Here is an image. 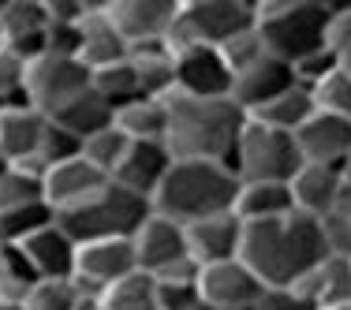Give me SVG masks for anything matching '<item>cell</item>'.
Wrapping results in <instances>:
<instances>
[{"mask_svg":"<svg viewBox=\"0 0 351 310\" xmlns=\"http://www.w3.org/2000/svg\"><path fill=\"white\" fill-rule=\"evenodd\" d=\"M332 250L325 243L322 221L306 217L299 209L273 221L243 224V247L239 262L247 265L265 288H291L303 273H311L317 262H325Z\"/></svg>","mask_w":351,"mask_h":310,"instance_id":"6da1fadb","label":"cell"},{"mask_svg":"<svg viewBox=\"0 0 351 310\" xmlns=\"http://www.w3.org/2000/svg\"><path fill=\"white\" fill-rule=\"evenodd\" d=\"M169 102V139L176 161H228L239 146L247 112L232 97H191L176 90Z\"/></svg>","mask_w":351,"mask_h":310,"instance_id":"7a4b0ae2","label":"cell"},{"mask_svg":"<svg viewBox=\"0 0 351 310\" xmlns=\"http://www.w3.org/2000/svg\"><path fill=\"white\" fill-rule=\"evenodd\" d=\"M239 187L243 180L228 161H176L161 191L154 195V213L187 228L206 217L236 213Z\"/></svg>","mask_w":351,"mask_h":310,"instance_id":"3957f363","label":"cell"},{"mask_svg":"<svg viewBox=\"0 0 351 310\" xmlns=\"http://www.w3.org/2000/svg\"><path fill=\"white\" fill-rule=\"evenodd\" d=\"M325 30H329V0H258V34L269 56L291 68L317 49H329Z\"/></svg>","mask_w":351,"mask_h":310,"instance_id":"277c9868","label":"cell"},{"mask_svg":"<svg viewBox=\"0 0 351 310\" xmlns=\"http://www.w3.org/2000/svg\"><path fill=\"white\" fill-rule=\"evenodd\" d=\"M154 213L149 198L135 195V191L120 187L108 180L90 202H82L71 213H60V228L68 232L75 243H94V239H131Z\"/></svg>","mask_w":351,"mask_h":310,"instance_id":"5b68a950","label":"cell"},{"mask_svg":"<svg viewBox=\"0 0 351 310\" xmlns=\"http://www.w3.org/2000/svg\"><path fill=\"white\" fill-rule=\"evenodd\" d=\"M232 169L243 183H291V176L303 169V154L295 146V135L247 116L239 146L232 154Z\"/></svg>","mask_w":351,"mask_h":310,"instance_id":"8992f818","label":"cell"},{"mask_svg":"<svg viewBox=\"0 0 351 310\" xmlns=\"http://www.w3.org/2000/svg\"><path fill=\"white\" fill-rule=\"evenodd\" d=\"M258 27V0H180V19L169 45L180 53L187 45L221 49L243 30Z\"/></svg>","mask_w":351,"mask_h":310,"instance_id":"52a82bcc","label":"cell"},{"mask_svg":"<svg viewBox=\"0 0 351 310\" xmlns=\"http://www.w3.org/2000/svg\"><path fill=\"white\" fill-rule=\"evenodd\" d=\"M90 86H94V71L79 56H38L27 64V102L49 120L60 116Z\"/></svg>","mask_w":351,"mask_h":310,"instance_id":"ba28073f","label":"cell"},{"mask_svg":"<svg viewBox=\"0 0 351 310\" xmlns=\"http://www.w3.org/2000/svg\"><path fill=\"white\" fill-rule=\"evenodd\" d=\"M135 243L131 239H94L79 243V262H75V284H79L82 299L90 307H101V296L108 284H116L120 276L135 273Z\"/></svg>","mask_w":351,"mask_h":310,"instance_id":"9c48e42d","label":"cell"},{"mask_svg":"<svg viewBox=\"0 0 351 310\" xmlns=\"http://www.w3.org/2000/svg\"><path fill=\"white\" fill-rule=\"evenodd\" d=\"M236 75L228 71L221 49L187 45L176 53V90L191 97H232Z\"/></svg>","mask_w":351,"mask_h":310,"instance_id":"30bf717a","label":"cell"},{"mask_svg":"<svg viewBox=\"0 0 351 310\" xmlns=\"http://www.w3.org/2000/svg\"><path fill=\"white\" fill-rule=\"evenodd\" d=\"M108 15L135 49L146 41H169L180 19V0H108Z\"/></svg>","mask_w":351,"mask_h":310,"instance_id":"8fae6325","label":"cell"},{"mask_svg":"<svg viewBox=\"0 0 351 310\" xmlns=\"http://www.w3.org/2000/svg\"><path fill=\"white\" fill-rule=\"evenodd\" d=\"M198 291L202 303L217 310H254L262 299L265 284L247 270L243 262H221V265H202L198 273Z\"/></svg>","mask_w":351,"mask_h":310,"instance_id":"7c38bea8","label":"cell"},{"mask_svg":"<svg viewBox=\"0 0 351 310\" xmlns=\"http://www.w3.org/2000/svg\"><path fill=\"white\" fill-rule=\"evenodd\" d=\"M135 243V258H138V270L149 276H161L165 270L187 262L191 247H187V228L183 224L169 221L161 213H149V221L131 236Z\"/></svg>","mask_w":351,"mask_h":310,"instance_id":"4fadbf2b","label":"cell"},{"mask_svg":"<svg viewBox=\"0 0 351 310\" xmlns=\"http://www.w3.org/2000/svg\"><path fill=\"white\" fill-rule=\"evenodd\" d=\"M45 27L49 19L41 0H4L0 8V45L27 64L45 56Z\"/></svg>","mask_w":351,"mask_h":310,"instance_id":"5bb4252c","label":"cell"},{"mask_svg":"<svg viewBox=\"0 0 351 310\" xmlns=\"http://www.w3.org/2000/svg\"><path fill=\"white\" fill-rule=\"evenodd\" d=\"M295 68L277 60V56H262L254 68H247L243 75H236L232 82V102L243 108L247 116H258L269 102H277L280 94H288L295 86Z\"/></svg>","mask_w":351,"mask_h":310,"instance_id":"9a60e30c","label":"cell"},{"mask_svg":"<svg viewBox=\"0 0 351 310\" xmlns=\"http://www.w3.org/2000/svg\"><path fill=\"white\" fill-rule=\"evenodd\" d=\"M295 146L303 154V165H332V169H340L351 154V120L314 112L295 131Z\"/></svg>","mask_w":351,"mask_h":310,"instance_id":"2e32d148","label":"cell"},{"mask_svg":"<svg viewBox=\"0 0 351 310\" xmlns=\"http://www.w3.org/2000/svg\"><path fill=\"white\" fill-rule=\"evenodd\" d=\"M105 183H108V176L97 172L86 157H75V161H64L45 172V202L56 209V217L71 213L82 202H90Z\"/></svg>","mask_w":351,"mask_h":310,"instance_id":"e0dca14e","label":"cell"},{"mask_svg":"<svg viewBox=\"0 0 351 310\" xmlns=\"http://www.w3.org/2000/svg\"><path fill=\"white\" fill-rule=\"evenodd\" d=\"M45 123H49V116H41L34 105L0 108V157L12 161V165L34 169L38 150H41V135H45Z\"/></svg>","mask_w":351,"mask_h":310,"instance_id":"ac0fdd59","label":"cell"},{"mask_svg":"<svg viewBox=\"0 0 351 310\" xmlns=\"http://www.w3.org/2000/svg\"><path fill=\"white\" fill-rule=\"evenodd\" d=\"M128 56H131V45L120 34V27L112 23V15H108V0H94L86 23H82L79 60L90 71H101V68H112V64L128 60Z\"/></svg>","mask_w":351,"mask_h":310,"instance_id":"d6986e66","label":"cell"},{"mask_svg":"<svg viewBox=\"0 0 351 310\" xmlns=\"http://www.w3.org/2000/svg\"><path fill=\"white\" fill-rule=\"evenodd\" d=\"M187 247L198 265L236 262L239 247H243V221L236 213H221V217H206L198 224H187Z\"/></svg>","mask_w":351,"mask_h":310,"instance_id":"ffe728a7","label":"cell"},{"mask_svg":"<svg viewBox=\"0 0 351 310\" xmlns=\"http://www.w3.org/2000/svg\"><path fill=\"white\" fill-rule=\"evenodd\" d=\"M172 165H176V157L165 142H131L128 157H123L120 172L112 180L120 187H128V191H135V195L154 202V195L161 191L165 176L172 172Z\"/></svg>","mask_w":351,"mask_h":310,"instance_id":"44dd1931","label":"cell"},{"mask_svg":"<svg viewBox=\"0 0 351 310\" xmlns=\"http://www.w3.org/2000/svg\"><path fill=\"white\" fill-rule=\"evenodd\" d=\"M291 288H295V296H303L314 310L351 303V258L348 254H329L325 262H317L311 273L299 276Z\"/></svg>","mask_w":351,"mask_h":310,"instance_id":"7402d4cb","label":"cell"},{"mask_svg":"<svg viewBox=\"0 0 351 310\" xmlns=\"http://www.w3.org/2000/svg\"><path fill=\"white\" fill-rule=\"evenodd\" d=\"M27 250L30 265L38 270L41 281H71L75 276V262H79V243L60 228V221L49 224L45 232H38L34 239L19 243Z\"/></svg>","mask_w":351,"mask_h":310,"instance_id":"603a6c76","label":"cell"},{"mask_svg":"<svg viewBox=\"0 0 351 310\" xmlns=\"http://www.w3.org/2000/svg\"><path fill=\"white\" fill-rule=\"evenodd\" d=\"M291 202H295L299 213L317 217L322 221L332 206H337L340 191H344V176L332 165H303L295 176H291Z\"/></svg>","mask_w":351,"mask_h":310,"instance_id":"cb8c5ba5","label":"cell"},{"mask_svg":"<svg viewBox=\"0 0 351 310\" xmlns=\"http://www.w3.org/2000/svg\"><path fill=\"white\" fill-rule=\"evenodd\" d=\"M131 64L138 71L146 97H172L176 94V49L169 41H146L131 49Z\"/></svg>","mask_w":351,"mask_h":310,"instance_id":"d4e9b609","label":"cell"},{"mask_svg":"<svg viewBox=\"0 0 351 310\" xmlns=\"http://www.w3.org/2000/svg\"><path fill=\"white\" fill-rule=\"evenodd\" d=\"M116 128L131 142H165L169 139V102L165 97H138L116 112Z\"/></svg>","mask_w":351,"mask_h":310,"instance_id":"484cf974","label":"cell"},{"mask_svg":"<svg viewBox=\"0 0 351 310\" xmlns=\"http://www.w3.org/2000/svg\"><path fill=\"white\" fill-rule=\"evenodd\" d=\"M60 128H68L75 139H94V135H101V131H108V128H116V108L105 102L101 94H97L94 86L86 90L82 97H75V102L64 108L60 116H53Z\"/></svg>","mask_w":351,"mask_h":310,"instance_id":"4316f807","label":"cell"},{"mask_svg":"<svg viewBox=\"0 0 351 310\" xmlns=\"http://www.w3.org/2000/svg\"><path fill=\"white\" fill-rule=\"evenodd\" d=\"M295 209L291 202V187L288 183H243L239 187V202H236V217L243 224L254 221H273Z\"/></svg>","mask_w":351,"mask_h":310,"instance_id":"83f0119b","label":"cell"},{"mask_svg":"<svg viewBox=\"0 0 351 310\" xmlns=\"http://www.w3.org/2000/svg\"><path fill=\"white\" fill-rule=\"evenodd\" d=\"M38 281L41 276H38L34 265H30L27 250L15 247V243H0V303L23 307Z\"/></svg>","mask_w":351,"mask_h":310,"instance_id":"f1b7e54d","label":"cell"},{"mask_svg":"<svg viewBox=\"0 0 351 310\" xmlns=\"http://www.w3.org/2000/svg\"><path fill=\"white\" fill-rule=\"evenodd\" d=\"M34 202H45V176L0 157V213H12V209Z\"/></svg>","mask_w":351,"mask_h":310,"instance_id":"f546056e","label":"cell"},{"mask_svg":"<svg viewBox=\"0 0 351 310\" xmlns=\"http://www.w3.org/2000/svg\"><path fill=\"white\" fill-rule=\"evenodd\" d=\"M317 112V105H314V94L306 86H291L288 94H280L277 102H269L262 108V112L254 116V120H262V123H269V128H277V131H288V135H295L299 128H303L306 120Z\"/></svg>","mask_w":351,"mask_h":310,"instance_id":"4dcf8cb0","label":"cell"},{"mask_svg":"<svg viewBox=\"0 0 351 310\" xmlns=\"http://www.w3.org/2000/svg\"><path fill=\"white\" fill-rule=\"evenodd\" d=\"M94 90L116 108V112H120L123 105L146 97V94H142V82H138V71H135V64H131V56H128V60H120V64H112V68L94 71Z\"/></svg>","mask_w":351,"mask_h":310,"instance_id":"1f68e13d","label":"cell"},{"mask_svg":"<svg viewBox=\"0 0 351 310\" xmlns=\"http://www.w3.org/2000/svg\"><path fill=\"white\" fill-rule=\"evenodd\" d=\"M154 296H157V281L149 273L135 270V273L120 276L116 284H108L101 296V307L105 310H149Z\"/></svg>","mask_w":351,"mask_h":310,"instance_id":"d6a6232c","label":"cell"},{"mask_svg":"<svg viewBox=\"0 0 351 310\" xmlns=\"http://www.w3.org/2000/svg\"><path fill=\"white\" fill-rule=\"evenodd\" d=\"M60 217H56V209L49 202H34V206H23V209H12V213H0V236L4 243H27L34 239L38 232H45L49 224H56Z\"/></svg>","mask_w":351,"mask_h":310,"instance_id":"836d02e7","label":"cell"},{"mask_svg":"<svg viewBox=\"0 0 351 310\" xmlns=\"http://www.w3.org/2000/svg\"><path fill=\"white\" fill-rule=\"evenodd\" d=\"M128 150H131V139L123 135L120 128H108V131H101V135H94V139L82 142V157H86V161L94 165L101 176H108V180L120 172Z\"/></svg>","mask_w":351,"mask_h":310,"instance_id":"e575fe53","label":"cell"},{"mask_svg":"<svg viewBox=\"0 0 351 310\" xmlns=\"http://www.w3.org/2000/svg\"><path fill=\"white\" fill-rule=\"evenodd\" d=\"M23 310H94V307L82 299L79 284L71 276V281H38Z\"/></svg>","mask_w":351,"mask_h":310,"instance_id":"d590c367","label":"cell"},{"mask_svg":"<svg viewBox=\"0 0 351 310\" xmlns=\"http://www.w3.org/2000/svg\"><path fill=\"white\" fill-rule=\"evenodd\" d=\"M75 157H82V139H75L68 128H60L56 120H49L45 135H41V150H38L34 169L45 176L49 169H56V165H64V161H75Z\"/></svg>","mask_w":351,"mask_h":310,"instance_id":"8d00e7d4","label":"cell"},{"mask_svg":"<svg viewBox=\"0 0 351 310\" xmlns=\"http://www.w3.org/2000/svg\"><path fill=\"white\" fill-rule=\"evenodd\" d=\"M317 112L340 116V120H351V79L344 75V68H337L332 75H325L317 86H311Z\"/></svg>","mask_w":351,"mask_h":310,"instance_id":"74e56055","label":"cell"},{"mask_svg":"<svg viewBox=\"0 0 351 310\" xmlns=\"http://www.w3.org/2000/svg\"><path fill=\"white\" fill-rule=\"evenodd\" d=\"M322 232H325V243H329L332 254H348L351 258V187L344 183L337 206L322 217Z\"/></svg>","mask_w":351,"mask_h":310,"instance_id":"f35d334b","label":"cell"},{"mask_svg":"<svg viewBox=\"0 0 351 310\" xmlns=\"http://www.w3.org/2000/svg\"><path fill=\"white\" fill-rule=\"evenodd\" d=\"M30 105L27 102V60L0 45V108Z\"/></svg>","mask_w":351,"mask_h":310,"instance_id":"ab89813d","label":"cell"},{"mask_svg":"<svg viewBox=\"0 0 351 310\" xmlns=\"http://www.w3.org/2000/svg\"><path fill=\"white\" fill-rule=\"evenodd\" d=\"M221 56H224V64H228L232 75H243L247 68H254L262 56H269V49H265V41H262V34H258V27H254V30L236 34L232 41H224Z\"/></svg>","mask_w":351,"mask_h":310,"instance_id":"60d3db41","label":"cell"},{"mask_svg":"<svg viewBox=\"0 0 351 310\" xmlns=\"http://www.w3.org/2000/svg\"><path fill=\"white\" fill-rule=\"evenodd\" d=\"M198 303H202L198 281H157V296H154L157 310H195Z\"/></svg>","mask_w":351,"mask_h":310,"instance_id":"b9f144b4","label":"cell"},{"mask_svg":"<svg viewBox=\"0 0 351 310\" xmlns=\"http://www.w3.org/2000/svg\"><path fill=\"white\" fill-rule=\"evenodd\" d=\"M325 45L337 56L351 53V0H329V30H325Z\"/></svg>","mask_w":351,"mask_h":310,"instance_id":"7bdbcfd3","label":"cell"},{"mask_svg":"<svg viewBox=\"0 0 351 310\" xmlns=\"http://www.w3.org/2000/svg\"><path fill=\"white\" fill-rule=\"evenodd\" d=\"M340 68V56L332 53V49H317V53H311L306 60H299L295 64V79H299V86H317V82L325 79V75H332Z\"/></svg>","mask_w":351,"mask_h":310,"instance_id":"ee69618b","label":"cell"},{"mask_svg":"<svg viewBox=\"0 0 351 310\" xmlns=\"http://www.w3.org/2000/svg\"><path fill=\"white\" fill-rule=\"evenodd\" d=\"M49 27H82L94 8V0H41Z\"/></svg>","mask_w":351,"mask_h":310,"instance_id":"f6af8a7d","label":"cell"},{"mask_svg":"<svg viewBox=\"0 0 351 310\" xmlns=\"http://www.w3.org/2000/svg\"><path fill=\"white\" fill-rule=\"evenodd\" d=\"M254 310H314L303 296H295V288H265Z\"/></svg>","mask_w":351,"mask_h":310,"instance_id":"bcb514c9","label":"cell"},{"mask_svg":"<svg viewBox=\"0 0 351 310\" xmlns=\"http://www.w3.org/2000/svg\"><path fill=\"white\" fill-rule=\"evenodd\" d=\"M340 176H344V183H348V187H351V154H348V161L340 165Z\"/></svg>","mask_w":351,"mask_h":310,"instance_id":"7dc6e473","label":"cell"},{"mask_svg":"<svg viewBox=\"0 0 351 310\" xmlns=\"http://www.w3.org/2000/svg\"><path fill=\"white\" fill-rule=\"evenodd\" d=\"M340 68H344V75L351 79V53H344V56H340Z\"/></svg>","mask_w":351,"mask_h":310,"instance_id":"c3c4849f","label":"cell"},{"mask_svg":"<svg viewBox=\"0 0 351 310\" xmlns=\"http://www.w3.org/2000/svg\"><path fill=\"white\" fill-rule=\"evenodd\" d=\"M322 310H351V303H340V307H322Z\"/></svg>","mask_w":351,"mask_h":310,"instance_id":"681fc988","label":"cell"},{"mask_svg":"<svg viewBox=\"0 0 351 310\" xmlns=\"http://www.w3.org/2000/svg\"><path fill=\"white\" fill-rule=\"evenodd\" d=\"M0 310H23V307H12V303H0Z\"/></svg>","mask_w":351,"mask_h":310,"instance_id":"f907efd6","label":"cell"},{"mask_svg":"<svg viewBox=\"0 0 351 310\" xmlns=\"http://www.w3.org/2000/svg\"><path fill=\"white\" fill-rule=\"evenodd\" d=\"M195 310H217V307H206V303H198V307H195Z\"/></svg>","mask_w":351,"mask_h":310,"instance_id":"816d5d0a","label":"cell"},{"mask_svg":"<svg viewBox=\"0 0 351 310\" xmlns=\"http://www.w3.org/2000/svg\"><path fill=\"white\" fill-rule=\"evenodd\" d=\"M94 310H105V307H94Z\"/></svg>","mask_w":351,"mask_h":310,"instance_id":"f5cc1de1","label":"cell"},{"mask_svg":"<svg viewBox=\"0 0 351 310\" xmlns=\"http://www.w3.org/2000/svg\"><path fill=\"white\" fill-rule=\"evenodd\" d=\"M0 243H4V236H0Z\"/></svg>","mask_w":351,"mask_h":310,"instance_id":"db71d44e","label":"cell"},{"mask_svg":"<svg viewBox=\"0 0 351 310\" xmlns=\"http://www.w3.org/2000/svg\"><path fill=\"white\" fill-rule=\"evenodd\" d=\"M149 310H157V307H149Z\"/></svg>","mask_w":351,"mask_h":310,"instance_id":"11a10c76","label":"cell"}]
</instances>
